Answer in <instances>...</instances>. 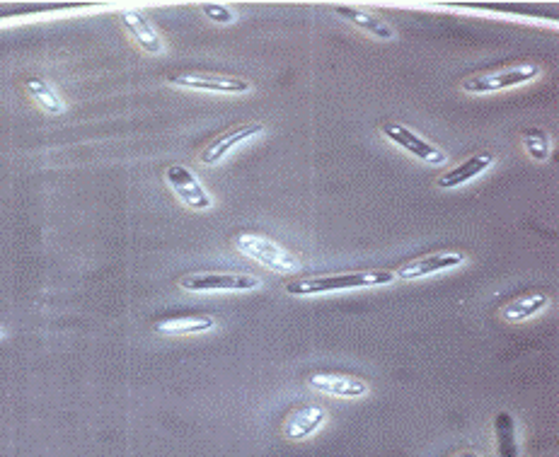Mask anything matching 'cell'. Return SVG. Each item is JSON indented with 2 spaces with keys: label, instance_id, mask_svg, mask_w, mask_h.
<instances>
[{
  "label": "cell",
  "instance_id": "16",
  "mask_svg": "<svg viewBox=\"0 0 559 457\" xmlns=\"http://www.w3.org/2000/svg\"><path fill=\"white\" fill-rule=\"evenodd\" d=\"M216 327V317L211 315H187V317H167L155 322V332L163 337H192V334L211 332Z\"/></svg>",
  "mask_w": 559,
  "mask_h": 457
},
{
  "label": "cell",
  "instance_id": "4",
  "mask_svg": "<svg viewBox=\"0 0 559 457\" xmlns=\"http://www.w3.org/2000/svg\"><path fill=\"white\" fill-rule=\"evenodd\" d=\"M262 279L252 274H218V271H194L180 279V288L189 293H240L255 291Z\"/></svg>",
  "mask_w": 559,
  "mask_h": 457
},
{
  "label": "cell",
  "instance_id": "12",
  "mask_svg": "<svg viewBox=\"0 0 559 457\" xmlns=\"http://www.w3.org/2000/svg\"><path fill=\"white\" fill-rule=\"evenodd\" d=\"M327 421V412L320 404H305L293 409L284 421V438L291 443H303L320 431Z\"/></svg>",
  "mask_w": 559,
  "mask_h": 457
},
{
  "label": "cell",
  "instance_id": "15",
  "mask_svg": "<svg viewBox=\"0 0 559 457\" xmlns=\"http://www.w3.org/2000/svg\"><path fill=\"white\" fill-rule=\"evenodd\" d=\"M547 305H550V295L547 293H526V295H518V298L501 305L499 315H501V320L509 322V325H521V322H526L533 315H538L540 310H545Z\"/></svg>",
  "mask_w": 559,
  "mask_h": 457
},
{
  "label": "cell",
  "instance_id": "6",
  "mask_svg": "<svg viewBox=\"0 0 559 457\" xmlns=\"http://www.w3.org/2000/svg\"><path fill=\"white\" fill-rule=\"evenodd\" d=\"M167 83L175 85V88L216 92V95H242V92L252 90L250 80L235 78V75H223V73H180V75H170Z\"/></svg>",
  "mask_w": 559,
  "mask_h": 457
},
{
  "label": "cell",
  "instance_id": "17",
  "mask_svg": "<svg viewBox=\"0 0 559 457\" xmlns=\"http://www.w3.org/2000/svg\"><path fill=\"white\" fill-rule=\"evenodd\" d=\"M25 90L27 95L37 102V107L42 109L44 114H49V117H61V114L66 112V102L61 100L59 92H56L54 85H51L46 78L30 75V78L25 80Z\"/></svg>",
  "mask_w": 559,
  "mask_h": 457
},
{
  "label": "cell",
  "instance_id": "13",
  "mask_svg": "<svg viewBox=\"0 0 559 457\" xmlns=\"http://www.w3.org/2000/svg\"><path fill=\"white\" fill-rule=\"evenodd\" d=\"M308 385L313 387V390L339 399H359L368 395L366 380L347 373H313L308 375Z\"/></svg>",
  "mask_w": 559,
  "mask_h": 457
},
{
  "label": "cell",
  "instance_id": "7",
  "mask_svg": "<svg viewBox=\"0 0 559 457\" xmlns=\"http://www.w3.org/2000/svg\"><path fill=\"white\" fill-rule=\"evenodd\" d=\"M165 179L177 199H180L187 208H192V211H209L213 206L211 194L206 192L204 184L194 177V172L189 170V167L170 165L165 170Z\"/></svg>",
  "mask_w": 559,
  "mask_h": 457
},
{
  "label": "cell",
  "instance_id": "11",
  "mask_svg": "<svg viewBox=\"0 0 559 457\" xmlns=\"http://www.w3.org/2000/svg\"><path fill=\"white\" fill-rule=\"evenodd\" d=\"M332 10L342 20H347L349 25H354L356 30L368 34V37L380 39V42H393V39H397L395 27L388 20H383L378 13L359 8V5H332Z\"/></svg>",
  "mask_w": 559,
  "mask_h": 457
},
{
  "label": "cell",
  "instance_id": "10",
  "mask_svg": "<svg viewBox=\"0 0 559 457\" xmlns=\"http://www.w3.org/2000/svg\"><path fill=\"white\" fill-rule=\"evenodd\" d=\"M259 133H264V126H262V124H257V121H252V124L235 126V129L218 133V136L213 138L209 146L201 150L199 160H201V163H204V165H216V163H221V160L226 158L228 153H233L235 148L242 146V143L252 141V138L259 136Z\"/></svg>",
  "mask_w": 559,
  "mask_h": 457
},
{
  "label": "cell",
  "instance_id": "2",
  "mask_svg": "<svg viewBox=\"0 0 559 457\" xmlns=\"http://www.w3.org/2000/svg\"><path fill=\"white\" fill-rule=\"evenodd\" d=\"M540 73H543V68L538 63H516V66L497 68V71L472 73L460 83V90L465 95H494V92L533 83L540 78Z\"/></svg>",
  "mask_w": 559,
  "mask_h": 457
},
{
  "label": "cell",
  "instance_id": "5",
  "mask_svg": "<svg viewBox=\"0 0 559 457\" xmlns=\"http://www.w3.org/2000/svg\"><path fill=\"white\" fill-rule=\"evenodd\" d=\"M383 136L388 138V141H393L397 148H402L405 153L414 155L417 160H422L426 165H434V167H441L448 163V155L443 153V150L436 146V143L426 141L422 133L407 129L405 124H395V121H388V124H383Z\"/></svg>",
  "mask_w": 559,
  "mask_h": 457
},
{
  "label": "cell",
  "instance_id": "1",
  "mask_svg": "<svg viewBox=\"0 0 559 457\" xmlns=\"http://www.w3.org/2000/svg\"><path fill=\"white\" fill-rule=\"evenodd\" d=\"M397 279L395 271H354V274H320V276H305L286 283L284 291L288 295H322L334 291H351V288H378L388 286Z\"/></svg>",
  "mask_w": 559,
  "mask_h": 457
},
{
  "label": "cell",
  "instance_id": "18",
  "mask_svg": "<svg viewBox=\"0 0 559 457\" xmlns=\"http://www.w3.org/2000/svg\"><path fill=\"white\" fill-rule=\"evenodd\" d=\"M494 436H497V453L501 457H518L516 421L509 412H499L494 419Z\"/></svg>",
  "mask_w": 559,
  "mask_h": 457
},
{
  "label": "cell",
  "instance_id": "8",
  "mask_svg": "<svg viewBox=\"0 0 559 457\" xmlns=\"http://www.w3.org/2000/svg\"><path fill=\"white\" fill-rule=\"evenodd\" d=\"M463 262H465V254L458 252V250L424 254V257H417V259H412V262L397 266L395 276L402 281L426 279V276H434V274H439V271L458 269V266Z\"/></svg>",
  "mask_w": 559,
  "mask_h": 457
},
{
  "label": "cell",
  "instance_id": "3",
  "mask_svg": "<svg viewBox=\"0 0 559 457\" xmlns=\"http://www.w3.org/2000/svg\"><path fill=\"white\" fill-rule=\"evenodd\" d=\"M235 250L245 257L255 259L257 264L267 266V269L276 271V274H286V271L303 269V262L286 250L284 245L274 242L272 237H264L257 233H242L235 237Z\"/></svg>",
  "mask_w": 559,
  "mask_h": 457
},
{
  "label": "cell",
  "instance_id": "19",
  "mask_svg": "<svg viewBox=\"0 0 559 457\" xmlns=\"http://www.w3.org/2000/svg\"><path fill=\"white\" fill-rule=\"evenodd\" d=\"M521 141H523V148H526V153L533 160H538V163L550 160V138H547L545 131H540V129L523 131Z\"/></svg>",
  "mask_w": 559,
  "mask_h": 457
},
{
  "label": "cell",
  "instance_id": "14",
  "mask_svg": "<svg viewBox=\"0 0 559 457\" xmlns=\"http://www.w3.org/2000/svg\"><path fill=\"white\" fill-rule=\"evenodd\" d=\"M494 163H497V155L487 153V150H482V153L470 155L468 160H463V163H460V165H455L451 172H443V175L436 179V187H439V189H458V187H463V184H468L475 177H480L482 172H487Z\"/></svg>",
  "mask_w": 559,
  "mask_h": 457
},
{
  "label": "cell",
  "instance_id": "9",
  "mask_svg": "<svg viewBox=\"0 0 559 457\" xmlns=\"http://www.w3.org/2000/svg\"><path fill=\"white\" fill-rule=\"evenodd\" d=\"M119 20H121V25H124V30L129 32V37L134 39V44L143 51V54H148V56H163L165 54L163 37H160L158 30L153 27V22L148 20L146 15L138 13V10H134V8H124L119 13Z\"/></svg>",
  "mask_w": 559,
  "mask_h": 457
},
{
  "label": "cell",
  "instance_id": "20",
  "mask_svg": "<svg viewBox=\"0 0 559 457\" xmlns=\"http://www.w3.org/2000/svg\"><path fill=\"white\" fill-rule=\"evenodd\" d=\"M201 13H204V17H209L211 22H216V25H235L238 22V15L223 3H206L201 8Z\"/></svg>",
  "mask_w": 559,
  "mask_h": 457
}]
</instances>
